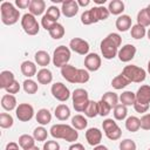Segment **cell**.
<instances>
[{
	"label": "cell",
	"instance_id": "6da1fadb",
	"mask_svg": "<svg viewBox=\"0 0 150 150\" xmlns=\"http://www.w3.org/2000/svg\"><path fill=\"white\" fill-rule=\"evenodd\" d=\"M122 38L117 33H110L108 34L100 45L102 56L105 60H112L115 56H117L118 47H121Z\"/></svg>",
	"mask_w": 150,
	"mask_h": 150
},
{
	"label": "cell",
	"instance_id": "7a4b0ae2",
	"mask_svg": "<svg viewBox=\"0 0 150 150\" xmlns=\"http://www.w3.org/2000/svg\"><path fill=\"white\" fill-rule=\"evenodd\" d=\"M50 135L56 139H64L66 142L74 143L79 138V132L75 128L68 124H54L50 128Z\"/></svg>",
	"mask_w": 150,
	"mask_h": 150
},
{
	"label": "cell",
	"instance_id": "3957f363",
	"mask_svg": "<svg viewBox=\"0 0 150 150\" xmlns=\"http://www.w3.org/2000/svg\"><path fill=\"white\" fill-rule=\"evenodd\" d=\"M110 15L108 7L104 6H94L93 8L84 11L81 15V22L84 26H89L93 23H96L98 21L105 20L108 19V16Z\"/></svg>",
	"mask_w": 150,
	"mask_h": 150
},
{
	"label": "cell",
	"instance_id": "277c9868",
	"mask_svg": "<svg viewBox=\"0 0 150 150\" xmlns=\"http://www.w3.org/2000/svg\"><path fill=\"white\" fill-rule=\"evenodd\" d=\"M0 14H1V21L6 26H13L15 25L20 19V12L15 8V6L12 2L4 1L0 5Z\"/></svg>",
	"mask_w": 150,
	"mask_h": 150
},
{
	"label": "cell",
	"instance_id": "5b68a950",
	"mask_svg": "<svg viewBox=\"0 0 150 150\" xmlns=\"http://www.w3.org/2000/svg\"><path fill=\"white\" fill-rule=\"evenodd\" d=\"M122 74L130 81V83L131 82L141 83L146 77V71L143 68H141V67H138L136 64H128V66H125L123 68V70H122Z\"/></svg>",
	"mask_w": 150,
	"mask_h": 150
},
{
	"label": "cell",
	"instance_id": "8992f818",
	"mask_svg": "<svg viewBox=\"0 0 150 150\" xmlns=\"http://www.w3.org/2000/svg\"><path fill=\"white\" fill-rule=\"evenodd\" d=\"M73 98V107L77 112H83L89 103V95L88 91L83 88H77L71 94Z\"/></svg>",
	"mask_w": 150,
	"mask_h": 150
},
{
	"label": "cell",
	"instance_id": "52a82bcc",
	"mask_svg": "<svg viewBox=\"0 0 150 150\" xmlns=\"http://www.w3.org/2000/svg\"><path fill=\"white\" fill-rule=\"evenodd\" d=\"M70 48L66 47V46H59L55 48L54 53H53V64L57 68H62L64 64H68L69 60H70Z\"/></svg>",
	"mask_w": 150,
	"mask_h": 150
},
{
	"label": "cell",
	"instance_id": "ba28073f",
	"mask_svg": "<svg viewBox=\"0 0 150 150\" xmlns=\"http://www.w3.org/2000/svg\"><path fill=\"white\" fill-rule=\"evenodd\" d=\"M21 27L23 29V32L28 35H36L40 30V25L36 20V16H34L30 13H26L22 15L21 18Z\"/></svg>",
	"mask_w": 150,
	"mask_h": 150
},
{
	"label": "cell",
	"instance_id": "9c48e42d",
	"mask_svg": "<svg viewBox=\"0 0 150 150\" xmlns=\"http://www.w3.org/2000/svg\"><path fill=\"white\" fill-rule=\"evenodd\" d=\"M102 128L105 136L110 141H117L122 136V130L112 118H105L102 122Z\"/></svg>",
	"mask_w": 150,
	"mask_h": 150
},
{
	"label": "cell",
	"instance_id": "30bf717a",
	"mask_svg": "<svg viewBox=\"0 0 150 150\" xmlns=\"http://www.w3.org/2000/svg\"><path fill=\"white\" fill-rule=\"evenodd\" d=\"M50 93L53 97L60 102H66L71 95L68 87H66V84H63L62 82H55L54 84H52Z\"/></svg>",
	"mask_w": 150,
	"mask_h": 150
},
{
	"label": "cell",
	"instance_id": "8fae6325",
	"mask_svg": "<svg viewBox=\"0 0 150 150\" xmlns=\"http://www.w3.org/2000/svg\"><path fill=\"white\" fill-rule=\"evenodd\" d=\"M15 115L19 121L28 122L34 116V108L29 103H20L15 109Z\"/></svg>",
	"mask_w": 150,
	"mask_h": 150
},
{
	"label": "cell",
	"instance_id": "7c38bea8",
	"mask_svg": "<svg viewBox=\"0 0 150 150\" xmlns=\"http://www.w3.org/2000/svg\"><path fill=\"white\" fill-rule=\"evenodd\" d=\"M69 48L70 50L80 54V55H88L89 54V43L88 41L81 39V38H74L69 41Z\"/></svg>",
	"mask_w": 150,
	"mask_h": 150
},
{
	"label": "cell",
	"instance_id": "4fadbf2b",
	"mask_svg": "<svg viewBox=\"0 0 150 150\" xmlns=\"http://www.w3.org/2000/svg\"><path fill=\"white\" fill-rule=\"evenodd\" d=\"M102 60L101 56L96 53H89L84 57V67L88 71H97L101 68Z\"/></svg>",
	"mask_w": 150,
	"mask_h": 150
},
{
	"label": "cell",
	"instance_id": "5bb4252c",
	"mask_svg": "<svg viewBox=\"0 0 150 150\" xmlns=\"http://www.w3.org/2000/svg\"><path fill=\"white\" fill-rule=\"evenodd\" d=\"M136 52H137V49L134 45H130V43L124 45L123 47H121L118 49V53H117L118 60L121 62H129L135 57Z\"/></svg>",
	"mask_w": 150,
	"mask_h": 150
},
{
	"label": "cell",
	"instance_id": "9a60e30c",
	"mask_svg": "<svg viewBox=\"0 0 150 150\" xmlns=\"http://www.w3.org/2000/svg\"><path fill=\"white\" fill-rule=\"evenodd\" d=\"M61 75L62 77L68 81L69 83H77L79 77V68H75L71 64H64L61 68Z\"/></svg>",
	"mask_w": 150,
	"mask_h": 150
},
{
	"label": "cell",
	"instance_id": "2e32d148",
	"mask_svg": "<svg viewBox=\"0 0 150 150\" xmlns=\"http://www.w3.org/2000/svg\"><path fill=\"white\" fill-rule=\"evenodd\" d=\"M79 8L80 7L77 5V1H75V0H66L61 5V13L66 18H73V16H75L77 14Z\"/></svg>",
	"mask_w": 150,
	"mask_h": 150
},
{
	"label": "cell",
	"instance_id": "e0dca14e",
	"mask_svg": "<svg viewBox=\"0 0 150 150\" xmlns=\"http://www.w3.org/2000/svg\"><path fill=\"white\" fill-rule=\"evenodd\" d=\"M86 139L89 145L96 146L102 141V131L98 128H89L86 131Z\"/></svg>",
	"mask_w": 150,
	"mask_h": 150
},
{
	"label": "cell",
	"instance_id": "ac0fdd59",
	"mask_svg": "<svg viewBox=\"0 0 150 150\" xmlns=\"http://www.w3.org/2000/svg\"><path fill=\"white\" fill-rule=\"evenodd\" d=\"M136 94V102L142 104H150V86L143 84L137 89Z\"/></svg>",
	"mask_w": 150,
	"mask_h": 150
},
{
	"label": "cell",
	"instance_id": "d6986e66",
	"mask_svg": "<svg viewBox=\"0 0 150 150\" xmlns=\"http://www.w3.org/2000/svg\"><path fill=\"white\" fill-rule=\"evenodd\" d=\"M115 26H116L118 32H127V30L131 29V27H132L131 18L129 15H127V14H122L116 19Z\"/></svg>",
	"mask_w": 150,
	"mask_h": 150
},
{
	"label": "cell",
	"instance_id": "ffe728a7",
	"mask_svg": "<svg viewBox=\"0 0 150 150\" xmlns=\"http://www.w3.org/2000/svg\"><path fill=\"white\" fill-rule=\"evenodd\" d=\"M20 69H21V73L23 76L30 79L33 76H36V73H38V69H36V64L33 62V61H29V60H26L21 63L20 66Z\"/></svg>",
	"mask_w": 150,
	"mask_h": 150
},
{
	"label": "cell",
	"instance_id": "44dd1931",
	"mask_svg": "<svg viewBox=\"0 0 150 150\" xmlns=\"http://www.w3.org/2000/svg\"><path fill=\"white\" fill-rule=\"evenodd\" d=\"M29 13L33 14L34 16H39L42 15L46 9V2L43 0H32L30 5H29Z\"/></svg>",
	"mask_w": 150,
	"mask_h": 150
},
{
	"label": "cell",
	"instance_id": "7402d4cb",
	"mask_svg": "<svg viewBox=\"0 0 150 150\" xmlns=\"http://www.w3.org/2000/svg\"><path fill=\"white\" fill-rule=\"evenodd\" d=\"M15 81V76L11 70H2L0 73V88L7 89Z\"/></svg>",
	"mask_w": 150,
	"mask_h": 150
},
{
	"label": "cell",
	"instance_id": "603a6c76",
	"mask_svg": "<svg viewBox=\"0 0 150 150\" xmlns=\"http://www.w3.org/2000/svg\"><path fill=\"white\" fill-rule=\"evenodd\" d=\"M1 107L7 110V111H12L14 109H16L18 103H16V98L14 95L11 94H6L1 97Z\"/></svg>",
	"mask_w": 150,
	"mask_h": 150
},
{
	"label": "cell",
	"instance_id": "cb8c5ba5",
	"mask_svg": "<svg viewBox=\"0 0 150 150\" xmlns=\"http://www.w3.org/2000/svg\"><path fill=\"white\" fill-rule=\"evenodd\" d=\"M35 63L42 68H46L50 63V55L46 50H38L34 55Z\"/></svg>",
	"mask_w": 150,
	"mask_h": 150
},
{
	"label": "cell",
	"instance_id": "d4e9b609",
	"mask_svg": "<svg viewBox=\"0 0 150 150\" xmlns=\"http://www.w3.org/2000/svg\"><path fill=\"white\" fill-rule=\"evenodd\" d=\"M54 115L59 121H67L70 117V109L67 104L61 103L55 108Z\"/></svg>",
	"mask_w": 150,
	"mask_h": 150
},
{
	"label": "cell",
	"instance_id": "484cf974",
	"mask_svg": "<svg viewBox=\"0 0 150 150\" xmlns=\"http://www.w3.org/2000/svg\"><path fill=\"white\" fill-rule=\"evenodd\" d=\"M36 79L40 84H49L53 81V74L48 68H41L36 73Z\"/></svg>",
	"mask_w": 150,
	"mask_h": 150
},
{
	"label": "cell",
	"instance_id": "4316f807",
	"mask_svg": "<svg viewBox=\"0 0 150 150\" xmlns=\"http://www.w3.org/2000/svg\"><path fill=\"white\" fill-rule=\"evenodd\" d=\"M35 118H36V122L41 125H47L48 123H50L52 121V114L48 109L46 108H42L40 110H38L36 115H35Z\"/></svg>",
	"mask_w": 150,
	"mask_h": 150
},
{
	"label": "cell",
	"instance_id": "83f0119b",
	"mask_svg": "<svg viewBox=\"0 0 150 150\" xmlns=\"http://www.w3.org/2000/svg\"><path fill=\"white\" fill-rule=\"evenodd\" d=\"M124 2L122 0H111L108 5V11L112 15H121L124 11Z\"/></svg>",
	"mask_w": 150,
	"mask_h": 150
},
{
	"label": "cell",
	"instance_id": "f1b7e54d",
	"mask_svg": "<svg viewBox=\"0 0 150 150\" xmlns=\"http://www.w3.org/2000/svg\"><path fill=\"white\" fill-rule=\"evenodd\" d=\"M120 102H121V104H123L125 107L134 105L136 102V94L130 90H125L120 95Z\"/></svg>",
	"mask_w": 150,
	"mask_h": 150
},
{
	"label": "cell",
	"instance_id": "f546056e",
	"mask_svg": "<svg viewBox=\"0 0 150 150\" xmlns=\"http://www.w3.org/2000/svg\"><path fill=\"white\" fill-rule=\"evenodd\" d=\"M125 129L130 132H136L141 129V120L136 116H129L125 120Z\"/></svg>",
	"mask_w": 150,
	"mask_h": 150
},
{
	"label": "cell",
	"instance_id": "4dcf8cb0",
	"mask_svg": "<svg viewBox=\"0 0 150 150\" xmlns=\"http://www.w3.org/2000/svg\"><path fill=\"white\" fill-rule=\"evenodd\" d=\"M130 84V81L121 73L120 75H117V76H115L114 79H112V81H111V86H112V88H115L116 90H121V89H123V88H125L127 86H129Z\"/></svg>",
	"mask_w": 150,
	"mask_h": 150
},
{
	"label": "cell",
	"instance_id": "1f68e13d",
	"mask_svg": "<svg viewBox=\"0 0 150 150\" xmlns=\"http://www.w3.org/2000/svg\"><path fill=\"white\" fill-rule=\"evenodd\" d=\"M88 125V121L83 115H75L71 117V127L75 128L76 130H84Z\"/></svg>",
	"mask_w": 150,
	"mask_h": 150
},
{
	"label": "cell",
	"instance_id": "d6a6232c",
	"mask_svg": "<svg viewBox=\"0 0 150 150\" xmlns=\"http://www.w3.org/2000/svg\"><path fill=\"white\" fill-rule=\"evenodd\" d=\"M48 33H49V35H50L52 39H54V40H60V39H62V38L64 36L66 29H64V27H63L61 23L56 22V23H54V26L49 29Z\"/></svg>",
	"mask_w": 150,
	"mask_h": 150
},
{
	"label": "cell",
	"instance_id": "836d02e7",
	"mask_svg": "<svg viewBox=\"0 0 150 150\" xmlns=\"http://www.w3.org/2000/svg\"><path fill=\"white\" fill-rule=\"evenodd\" d=\"M19 145L23 149V150H27L29 148H33L35 146V138L28 134H23L19 137Z\"/></svg>",
	"mask_w": 150,
	"mask_h": 150
},
{
	"label": "cell",
	"instance_id": "e575fe53",
	"mask_svg": "<svg viewBox=\"0 0 150 150\" xmlns=\"http://www.w3.org/2000/svg\"><path fill=\"white\" fill-rule=\"evenodd\" d=\"M137 23L143 26V27H149L150 26V12L148 8H142L137 13Z\"/></svg>",
	"mask_w": 150,
	"mask_h": 150
},
{
	"label": "cell",
	"instance_id": "d590c367",
	"mask_svg": "<svg viewBox=\"0 0 150 150\" xmlns=\"http://www.w3.org/2000/svg\"><path fill=\"white\" fill-rule=\"evenodd\" d=\"M130 34H131V38H134L135 40H141L146 35V28L138 23L132 25L130 29Z\"/></svg>",
	"mask_w": 150,
	"mask_h": 150
},
{
	"label": "cell",
	"instance_id": "8d00e7d4",
	"mask_svg": "<svg viewBox=\"0 0 150 150\" xmlns=\"http://www.w3.org/2000/svg\"><path fill=\"white\" fill-rule=\"evenodd\" d=\"M22 88H23V90H25L26 94L33 95V94H35V93L38 91L39 86H38V83H36L34 80H32V79H26V80L22 82Z\"/></svg>",
	"mask_w": 150,
	"mask_h": 150
},
{
	"label": "cell",
	"instance_id": "74e56055",
	"mask_svg": "<svg viewBox=\"0 0 150 150\" xmlns=\"http://www.w3.org/2000/svg\"><path fill=\"white\" fill-rule=\"evenodd\" d=\"M83 112H84V115H86L87 117H89V118L96 117V116L98 115V104H97V102L90 100L89 103H88V105H87V108L84 109Z\"/></svg>",
	"mask_w": 150,
	"mask_h": 150
},
{
	"label": "cell",
	"instance_id": "f35d334b",
	"mask_svg": "<svg viewBox=\"0 0 150 150\" xmlns=\"http://www.w3.org/2000/svg\"><path fill=\"white\" fill-rule=\"evenodd\" d=\"M101 100H103V101H105L108 104H110L111 108H115V107L118 104L120 97H118L117 94L114 93V91H107V93L103 94V96H102Z\"/></svg>",
	"mask_w": 150,
	"mask_h": 150
},
{
	"label": "cell",
	"instance_id": "ab89813d",
	"mask_svg": "<svg viewBox=\"0 0 150 150\" xmlns=\"http://www.w3.org/2000/svg\"><path fill=\"white\" fill-rule=\"evenodd\" d=\"M114 118L117 120V121H123L127 118V115H128V109L125 105L123 104H117L115 108H114Z\"/></svg>",
	"mask_w": 150,
	"mask_h": 150
},
{
	"label": "cell",
	"instance_id": "60d3db41",
	"mask_svg": "<svg viewBox=\"0 0 150 150\" xmlns=\"http://www.w3.org/2000/svg\"><path fill=\"white\" fill-rule=\"evenodd\" d=\"M47 136H48V132H47V129L43 125L35 128L34 131H33V137L38 142H45L47 139Z\"/></svg>",
	"mask_w": 150,
	"mask_h": 150
},
{
	"label": "cell",
	"instance_id": "b9f144b4",
	"mask_svg": "<svg viewBox=\"0 0 150 150\" xmlns=\"http://www.w3.org/2000/svg\"><path fill=\"white\" fill-rule=\"evenodd\" d=\"M61 8H59L57 6H49L48 8H47V11H46V15L49 18V19H52L53 21H55V22H57V20L60 19V16H61Z\"/></svg>",
	"mask_w": 150,
	"mask_h": 150
},
{
	"label": "cell",
	"instance_id": "7bdbcfd3",
	"mask_svg": "<svg viewBox=\"0 0 150 150\" xmlns=\"http://www.w3.org/2000/svg\"><path fill=\"white\" fill-rule=\"evenodd\" d=\"M13 124H14V120L9 114H7V112L0 114V127L2 129H8V128L13 127Z\"/></svg>",
	"mask_w": 150,
	"mask_h": 150
},
{
	"label": "cell",
	"instance_id": "ee69618b",
	"mask_svg": "<svg viewBox=\"0 0 150 150\" xmlns=\"http://www.w3.org/2000/svg\"><path fill=\"white\" fill-rule=\"evenodd\" d=\"M97 104H98V115H100V116L104 117V116H108V115L110 114V111H111L112 108H111L110 104H108L105 101L100 100V101L97 102Z\"/></svg>",
	"mask_w": 150,
	"mask_h": 150
},
{
	"label": "cell",
	"instance_id": "f6af8a7d",
	"mask_svg": "<svg viewBox=\"0 0 150 150\" xmlns=\"http://www.w3.org/2000/svg\"><path fill=\"white\" fill-rule=\"evenodd\" d=\"M136 149H137L136 143L130 138H125L120 143V150H136Z\"/></svg>",
	"mask_w": 150,
	"mask_h": 150
},
{
	"label": "cell",
	"instance_id": "bcb514c9",
	"mask_svg": "<svg viewBox=\"0 0 150 150\" xmlns=\"http://www.w3.org/2000/svg\"><path fill=\"white\" fill-rule=\"evenodd\" d=\"M90 79L89 71L87 69L79 68V77H77V83H87Z\"/></svg>",
	"mask_w": 150,
	"mask_h": 150
},
{
	"label": "cell",
	"instance_id": "7dc6e473",
	"mask_svg": "<svg viewBox=\"0 0 150 150\" xmlns=\"http://www.w3.org/2000/svg\"><path fill=\"white\" fill-rule=\"evenodd\" d=\"M54 23H56V22H55V21H53L52 19H49L46 14H45V15L42 16V19H41V26H42L46 30H48V32H49V29L54 26Z\"/></svg>",
	"mask_w": 150,
	"mask_h": 150
},
{
	"label": "cell",
	"instance_id": "c3c4849f",
	"mask_svg": "<svg viewBox=\"0 0 150 150\" xmlns=\"http://www.w3.org/2000/svg\"><path fill=\"white\" fill-rule=\"evenodd\" d=\"M139 120H141V129L150 130V112L149 114H144Z\"/></svg>",
	"mask_w": 150,
	"mask_h": 150
},
{
	"label": "cell",
	"instance_id": "681fc988",
	"mask_svg": "<svg viewBox=\"0 0 150 150\" xmlns=\"http://www.w3.org/2000/svg\"><path fill=\"white\" fill-rule=\"evenodd\" d=\"M42 150H60V144L56 141H47L45 142Z\"/></svg>",
	"mask_w": 150,
	"mask_h": 150
},
{
	"label": "cell",
	"instance_id": "f907efd6",
	"mask_svg": "<svg viewBox=\"0 0 150 150\" xmlns=\"http://www.w3.org/2000/svg\"><path fill=\"white\" fill-rule=\"evenodd\" d=\"M6 91H7V94H11V95H14V94H18L19 91H20V83L15 80L7 89H5Z\"/></svg>",
	"mask_w": 150,
	"mask_h": 150
},
{
	"label": "cell",
	"instance_id": "816d5d0a",
	"mask_svg": "<svg viewBox=\"0 0 150 150\" xmlns=\"http://www.w3.org/2000/svg\"><path fill=\"white\" fill-rule=\"evenodd\" d=\"M135 111L136 112H139V114H144L149 110V107L150 104H142V103H138V102H135V104L132 105Z\"/></svg>",
	"mask_w": 150,
	"mask_h": 150
},
{
	"label": "cell",
	"instance_id": "f5cc1de1",
	"mask_svg": "<svg viewBox=\"0 0 150 150\" xmlns=\"http://www.w3.org/2000/svg\"><path fill=\"white\" fill-rule=\"evenodd\" d=\"M30 1H32V0H15V5H16L20 9H26V8H29Z\"/></svg>",
	"mask_w": 150,
	"mask_h": 150
},
{
	"label": "cell",
	"instance_id": "db71d44e",
	"mask_svg": "<svg viewBox=\"0 0 150 150\" xmlns=\"http://www.w3.org/2000/svg\"><path fill=\"white\" fill-rule=\"evenodd\" d=\"M68 150H86L84 149V146H83V144H81V143H73L69 148H68Z\"/></svg>",
	"mask_w": 150,
	"mask_h": 150
},
{
	"label": "cell",
	"instance_id": "11a10c76",
	"mask_svg": "<svg viewBox=\"0 0 150 150\" xmlns=\"http://www.w3.org/2000/svg\"><path fill=\"white\" fill-rule=\"evenodd\" d=\"M5 150H19V144L15 143V142H9L6 145V149Z\"/></svg>",
	"mask_w": 150,
	"mask_h": 150
},
{
	"label": "cell",
	"instance_id": "9f6ffc18",
	"mask_svg": "<svg viewBox=\"0 0 150 150\" xmlns=\"http://www.w3.org/2000/svg\"><path fill=\"white\" fill-rule=\"evenodd\" d=\"M90 4V0H77L79 7H87Z\"/></svg>",
	"mask_w": 150,
	"mask_h": 150
},
{
	"label": "cell",
	"instance_id": "6f0895ef",
	"mask_svg": "<svg viewBox=\"0 0 150 150\" xmlns=\"http://www.w3.org/2000/svg\"><path fill=\"white\" fill-rule=\"evenodd\" d=\"M94 150H109L105 145H102V144H98L96 146H94Z\"/></svg>",
	"mask_w": 150,
	"mask_h": 150
},
{
	"label": "cell",
	"instance_id": "680465c9",
	"mask_svg": "<svg viewBox=\"0 0 150 150\" xmlns=\"http://www.w3.org/2000/svg\"><path fill=\"white\" fill-rule=\"evenodd\" d=\"M95 2H96L98 6H103V4L105 2V0H95Z\"/></svg>",
	"mask_w": 150,
	"mask_h": 150
},
{
	"label": "cell",
	"instance_id": "91938a15",
	"mask_svg": "<svg viewBox=\"0 0 150 150\" xmlns=\"http://www.w3.org/2000/svg\"><path fill=\"white\" fill-rule=\"evenodd\" d=\"M27 150H40L38 146H33V148H29V149H27Z\"/></svg>",
	"mask_w": 150,
	"mask_h": 150
},
{
	"label": "cell",
	"instance_id": "94428289",
	"mask_svg": "<svg viewBox=\"0 0 150 150\" xmlns=\"http://www.w3.org/2000/svg\"><path fill=\"white\" fill-rule=\"evenodd\" d=\"M146 36H148V39L150 40V28H149V29L146 30Z\"/></svg>",
	"mask_w": 150,
	"mask_h": 150
},
{
	"label": "cell",
	"instance_id": "6125c7cd",
	"mask_svg": "<svg viewBox=\"0 0 150 150\" xmlns=\"http://www.w3.org/2000/svg\"><path fill=\"white\" fill-rule=\"evenodd\" d=\"M148 73H149V75H150V60H149V62H148Z\"/></svg>",
	"mask_w": 150,
	"mask_h": 150
},
{
	"label": "cell",
	"instance_id": "be15d7a7",
	"mask_svg": "<svg viewBox=\"0 0 150 150\" xmlns=\"http://www.w3.org/2000/svg\"><path fill=\"white\" fill-rule=\"evenodd\" d=\"M146 8H148V11H149V12H150V4H149V5H148V7H146Z\"/></svg>",
	"mask_w": 150,
	"mask_h": 150
},
{
	"label": "cell",
	"instance_id": "e7e4bbea",
	"mask_svg": "<svg viewBox=\"0 0 150 150\" xmlns=\"http://www.w3.org/2000/svg\"><path fill=\"white\" fill-rule=\"evenodd\" d=\"M148 150H150V148H149V149H148Z\"/></svg>",
	"mask_w": 150,
	"mask_h": 150
}]
</instances>
